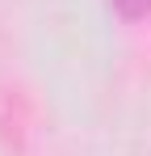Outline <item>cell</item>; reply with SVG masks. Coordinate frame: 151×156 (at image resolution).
Returning <instances> with one entry per match:
<instances>
[{
    "label": "cell",
    "instance_id": "cell-1",
    "mask_svg": "<svg viewBox=\"0 0 151 156\" xmlns=\"http://www.w3.org/2000/svg\"><path fill=\"white\" fill-rule=\"evenodd\" d=\"M126 21H139V17H151V0H109Z\"/></svg>",
    "mask_w": 151,
    "mask_h": 156
}]
</instances>
